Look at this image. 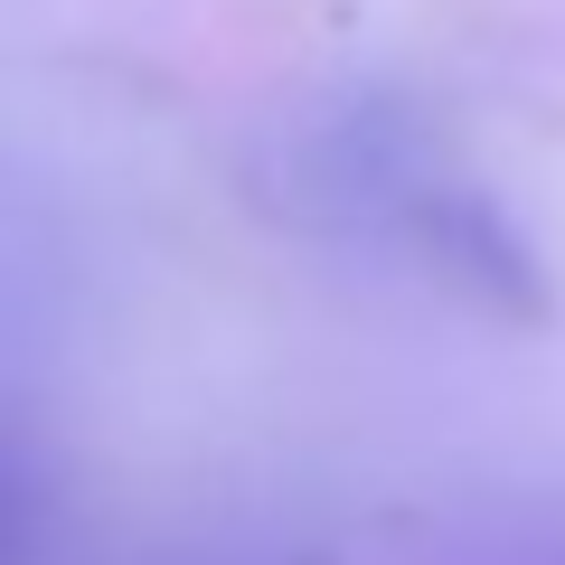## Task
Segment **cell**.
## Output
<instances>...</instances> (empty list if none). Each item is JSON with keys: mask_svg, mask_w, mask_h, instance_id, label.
Masks as SVG:
<instances>
[{"mask_svg": "<svg viewBox=\"0 0 565 565\" xmlns=\"http://www.w3.org/2000/svg\"><path fill=\"white\" fill-rule=\"evenodd\" d=\"M47 546V500L20 471V452H0V565H39Z\"/></svg>", "mask_w": 565, "mask_h": 565, "instance_id": "cell-1", "label": "cell"}]
</instances>
